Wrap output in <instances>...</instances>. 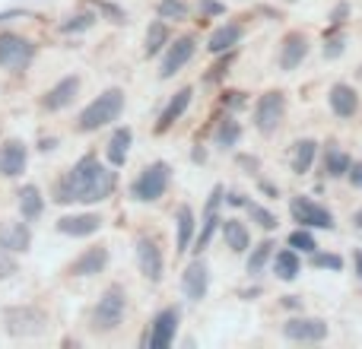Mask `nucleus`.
Segmentation results:
<instances>
[{
	"mask_svg": "<svg viewBox=\"0 0 362 349\" xmlns=\"http://www.w3.org/2000/svg\"><path fill=\"white\" fill-rule=\"evenodd\" d=\"M118 187V174L108 165H102L95 156H83L54 187L57 203H99L108 200Z\"/></svg>",
	"mask_w": 362,
	"mask_h": 349,
	"instance_id": "f257e3e1",
	"label": "nucleus"
},
{
	"mask_svg": "<svg viewBox=\"0 0 362 349\" xmlns=\"http://www.w3.org/2000/svg\"><path fill=\"white\" fill-rule=\"evenodd\" d=\"M121 112H124V93H121L118 86H112V89H105L99 99H93L86 108H83L80 124L76 127H80L83 134H93V131H99V127L118 121Z\"/></svg>",
	"mask_w": 362,
	"mask_h": 349,
	"instance_id": "f03ea898",
	"label": "nucleus"
},
{
	"mask_svg": "<svg viewBox=\"0 0 362 349\" xmlns=\"http://www.w3.org/2000/svg\"><path fill=\"white\" fill-rule=\"evenodd\" d=\"M4 327L10 337H42L48 331V314L35 305H13L4 312Z\"/></svg>",
	"mask_w": 362,
	"mask_h": 349,
	"instance_id": "7ed1b4c3",
	"label": "nucleus"
},
{
	"mask_svg": "<svg viewBox=\"0 0 362 349\" xmlns=\"http://www.w3.org/2000/svg\"><path fill=\"white\" fill-rule=\"evenodd\" d=\"M127 312V292L124 286H108L102 299L93 308V327L95 331H115Z\"/></svg>",
	"mask_w": 362,
	"mask_h": 349,
	"instance_id": "20e7f679",
	"label": "nucleus"
},
{
	"mask_svg": "<svg viewBox=\"0 0 362 349\" xmlns=\"http://www.w3.org/2000/svg\"><path fill=\"white\" fill-rule=\"evenodd\" d=\"M169 181H172L169 162H153V165H146V169L140 172V178L131 184V194L140 203H153V200H159L169 191Z\"/></svg>",
	"mask_w": 362,
	"mask_h": 349,
	"instance_id": "39448f33",
	"label": "nucleus"
},
{
	"mask_svg": "<svg viewBox=\"0 0 362 349\" xmlns=\"http://www.w3.org/2000/svg\"><path fill=\"white\" fill-rule=\"evenodd\" d=\"M35 57V45L29 38L16 35V32H4L0 35V67L4 70H25Z\"/></svg>",
	"mask_w": 362,
	"mask_h": 349,
	"instance_id": "423d86ee",
	"label": "nucleus"
},
{
	"mask_svg": "<svg viewBox=\"0 0 362 349\" xmlns=\"http://www.w3.org/2000/svg\"><path fill=\"white\" fill-rule=\"evenodd\" d=\"M283 112H286V95L283 93H264L255 105V127L261 134H274L283 121Z\"/></svg>",
	"mask_w": 362,
	"mask_h": 349,
	"instance_id": "0eeeda50",
	"label": "nucleus"
},
{
	"mask_svg": "<svg viewBox=\"0 0 362 349\" xmlns=\"http://www.w3.org/2000/svg\"><path fill=\"white\" fill-rule=\"evenodd\" d=\"M289 213H293V219L299 225H312V229H334V216L321 203H315V200H308V197H296L293 203H289Z\"/></svg>",
	"mask_w": 362,
	"mask_h": 349,
	"instance_id": "6e6552de",
	"label": "nucleus"
},
{
	"mask_svg": "<svg viewBox=\"0 0 362 349\" xmlns=\"http://www.w3.org/2000/svg\"><path fill=\"white\" fill-rule=\"evenodd\" d=\"M283 337L293 343H318L327 337V324L321 318H289L283 324Z\"/></svg>",
	"mask_w": 362,
	"mask_h": 349,
	"instance_id": "1a4fd4ad",
	"label": "nucleus"
},
{
	"mask_svg": "<svg viewBox=\"0 0 362 349\" xmlns=\"http://www.w3.org/2000/svg\"><path fill=\"white\" fill-rule=\"evenodd\" d=\"M137 264H140V273L146 276L150 283H159L163 280V251H159V244L153 242L150 235H140L137 238Z\"/></svg>",
	"mask_w": 362,
	"mask_h": 349,
	"instance_id": "9d476101",
	"label": "nucleus"
},
{
	"mask_svg": "<svg viewBox=\"0 0 362 349\" xmlns=\"http://www.w3.org/2000/svg\"><path fill=\"white\" fill-rule=\"evenodd\" d=\"M178 308H165V312L156 314V321H153L150 327V337H146V346L150 349H165L172 346V340H175V331H178Z\"/></svg>",
	"mask_w": 362,
	"mask_h": 349,
	"instance_id": "9b49d317",
	"label": "nucleus"
},
{
	"mask_svg": "<svg viewBox=\"0 0 362 349\" xmlns=\"http://www.w3.org/2000/svg\"><path fill=\"white\" fill-rule=\"evenodd\" d=\"M194 51H197V45H194L191 35L175 38V45H169V51H165V57H163V70H159V76H163V80H172V76H175L178 70L194 57Z\"/></svg>",
	"mask_w": 362,
	"mask_h": 349,
	"instance_id": "f8f14e48",
	"label": "nucleus"
},
{
	"mask_svg": "<svg viewBox=\"0 0 362 349\" xmlns=\"http://www.w3.org/2000/svg\"><path fill=\"white\" fill-rule=\"evenodd\" d=\"M32 244V229L29 223H0V248L10 251V254H19V251H29Z\"/></svg>",
	"mask_w": 362,
	"mask_h": 349,
	"instance_id": "ddd939ff",
	"label": "nucleus"
},
{
	"mask_svg": "<svg viewBox=\"0 0 362 349\" xmlns=\"http://www.w3.org/2000/svg\"><path fill=\"white\" fill-rule=\"evenodd\" d=\"M76 93H80V76H64L61 83H54V86L45 93L42 108H48V112H61V108H67L70 102L76 99Z\"/></svg>",
	"mask_w": 362,
	"mask_h": 349,
	"instance_id": "4468645a",
	"label": "nucleus"
},
{
	"mask_svg": "<svg viewBox=\"0 0 362 349\" xmlns=\"http://www.w3.org/2000/svg\"><path fill=\"white\" fill-rule=\"evenodd\" d=\"M206 286H210V270H206L204 261L187 264V270L181 273V289L191 302H200L206 295Z\"/></svg>",
	"mask_w": 362,
	"mask_h": 349,
	"instance_id": "2eb2a0df",
	"label": "nucleus"
},
{
	"mask_svg": "<svg viewBox=\"0 0 362 349\" xmlns=\"http://www.w3.org/2000/svg\"><path fill=\"white\" fill-rule=\"evenodd\" d=\"M25 162H29V150H25V143H19V140H6V143L0 146V174H4V178H16V174H23Z\"/></svg>",
	"mask_w": 362,
	"mask_h": 349,
	"instance_id": "dca6fc26",
	"label": "nucleus"
},
{
	"mask_svg": "<svg viewBox=\"0 0 362 349\" xmlns=\"http://www.w3.org/2000/svg\"><path fill=\"white\" fill-rule=\"evenodd\" d=\"M99 229H102V219L95 216V213H76V216H61L57 219V232L74 235V238L95 235Z\"/></svg>",
	"mask_w": 362,
	"mask_h": 349,
	"instance_id": "f3484780",
	"label": "nucleus"
},
{
	"mask_svg": "<svg viewBox=\"0 0 362 349\" xmlns=\"http://www.w3.org/2000/svg\"><path fill=\"white\" fill-rule=\"evenodd\" d=\"M308 54V38L302 32H289L283 38V48H280V67L283 70H296Z\"/></svg>",
	"mask_w": 362,
	"mask_h": 349,
	"instance_id": "a211bd4d",
	"label": "nucleus"
},
{
	"mask_svg": "<svg viewBox=\"0 0 362 349\" xmlns=\"http://www.w3.org/2000/svg\"><path fill=\"white\" fill-rule=\"evenodd\" d=\"M105 264H108V248H102L99 244V248L83 251V254L70 264V273L74 276H95V273L105 270Z\"/></svg>",
	"mask_w": 362,
	"mask_h": 349,
	"instance_id": "6ab92c4d",
	"label": "nucleus"
},
{
	"mask_svg": "<svg viewBox=\"0 0 362 349\" xmlns=\"http://www.w3.org/2000/svg\"><path fill=\"white\" fill-rule=\"evenodd\" d=\"M331 108H334V114H340V118H353V114L359 112L356 89L346 86V83H337V86L331 89Z\"/></svg>",
	"mask_w": 362,
	"mask_h": 349,
	"instance_id": "aec40b11",
	"label": "nucleus"
},
{
	"mask_svg": "<svg viewBox=\"0 0 362 349\" xmlns=\"http://www.w3.org/2000/svg\"><path fill=\"white\" fill-rule=\"evenodd\" d=\"M191 95H194V93H191V86L178 89V93H175V99H172L169 105H165V112L159 114V124H156V131H159V134H165V131H169V127H172V124H175V121L181 118V114L187 112V105H191Z\"/></svg>",
	"mask_w": 362,
	"mask_h": 349,
	"instance_id": "412c9836",
	"label": "nucleus"
},
{
	"mask_svg": "<svg viewBox=\"0 0 362 349\" xmlns=\"http://www.w3.org/2000/svg\"><path fill=\"white\" fill-rule=\"evenodd\" d=\"M238 42H242V25L226 23V25H219V29L210 35L206 48H210V54H223V51H232V48H235Z\"/></svg>",
	"mask_w": 362,
	"mask_h": 349,
	"instance_id": "4be33fe9",
	"label": "nucleus"
},
{
	"mask_svg": "<svg viewBox=\"0 0 362 349\" xmlns=\"http://www.w3.org/2000/svg\"><path fill=\"white\" fill-rule=\"evenodd\" d=\"M131 143H134V134L131 127H118L108 140V162L112 165H124L127 162V153H131Z\"/></svg>",
	"mask_w": 362,
	"mask_h": 349,
	"instance_id": "5701e85b",
	"label": "nucleus"
},
{
	"mask_svg": "<svg viewBox=\"0 0 362 349\" xmlns=\"http://www.w3.org/2000/svg\"><path fill=\"white\" fill-rule=\"evenodd\" d=\"M45 210V200H42V191H38L35 184H25L23 191H19V213H23L25 223H35L38 216H42Z\"/></svg>",
	"mask_w": 362,
	"mask_h": 349,
	"instance_id": "b1692460",
	"label": "nucleus"
},
{
	"mask_svg": "<svg viewBox=\"0 0 362 349\" xmlns=\"http://www.w3.org/2000/svg\"><path fill=\"white\" fill-rule=\"evenodd\" d=\"M223 238H226V244H229L235 254L248 251V244H251L248 229H245V223H238V219H226L223 223Z\"/></svg>",
	"mask_w": 362,
	"mask_h": 349,
	"instance_id": "393cba45",
	"label": "nucleus"
},
{
	"mask_svg": "<svg viewBox=\"0 0 362 349\" xmlns=\"http://www.w3.org/2000/svg\"><path fill=\"white\" fill-rule=\"evenodd\" d=\"M315 156H318V143H315V140H299V143L293 146V172L305 174L315 165Z\"/></svg>",
	"mask_w": 362,
	"mask_h": 349,
	"instance_id": "a878e982",
	"label": "nucleus"
},
{
	"mask_svg": "<svg viewBox=\"0 0 362 349\" xmlns=\"http://www.w3.org/2000/svg\"><path fill=\"white\" fill-rule=\"evenodd\" d=\"M175 225H178V254L181 251H187L191 248V242H194V213H191V206H185L181 203L178 210H175Z\"/></svg>",
	"mask_w": 362,
	"mask_h": 349,
	"instance_id": "bb28decb",
	"label": "nucleus"
},
{
	"mask_svg": "<svg viewBox=\"0 0 362 349\" xmlns=\"http://www.w3.org/2000/svg\"><path fill=\"white\" fill-rule=\"evenodd\" d=\"M299 267H302V261H299V251L296 248H286L274 257V270L280 280H296V276H299Z\"/></svg>",
	"mask_w": 362,
	"mask_h": 349,
	"instance_id": "cd10ccee",
	"label": "nucleus"
},
{
	"mask_svg": "<svg viewBox=\"0 0 362 349\" xmlns=\"http://www.w3.org/2000/svg\"><path fill=\"white\" fill-rule=\"evenodd\" d=\"M169 45V25L165 23H153L150 29H146V57H153V54H159V51Z\"/></svg>",
	"mask_w": 362,
	"mask_h": 349,
	"instance_id": "c85d7f7f",
	"label": "nucleus"
},
{
	"mask_svg": "<svg viewBox=\"0 0 362 349\" xmlns=\"http://www.w3.org/2000/svg\"><path fill=\"white\" fill-rule=\"evenodd\" d=\"M274 248H276L274 242H264V244H257V248H255V254L248 257V273H251V276H257L264 267H267V261H270V257H274Z\"/></svg>",
	"mask_w": 362,
	"mask_h": 349,
	"instance_id": "c756f323",
	"label": "nucleus"
},
{
	"mask_svg": "<svg viewBox=\"0 0 362 349\" xmlns=\"http://www.w3.org/2000/svg\"><path fill=\"white\" fill-rule=\"evenodd\" d=\"M350 165H353V159L346 156L344 150H331V153H327V174H331V178H346Z\"/></svg>",
	"mask_w": 362,
	"mask_h": 349,
	"instance_id": "7c9ffc66",
	"label": "nucleus"
},
{
	"mask_svg": "<svg viewBox=\"0 0 362 349\" xmlns=\"http://www.w3.org/2000/svg\"><path fill=\"white\" fill-rule=\"evenodd\" d=\"M219 223H223V219L216 216V210H206V216H204V229H200V235H197V248H194L197 254L206 248V244H210V238H213V232H216V225H219Z\"/></svg>",
	"mask_w": 362,
	"mask_h": 349,
	"instance_id": "2f4dec72",
	"label": "nucleus"
},
{
	"mask_svg": "<svg viewBox=\"0 0 362 349\" xmlns=\"http://www.w3.org/2000/svg\"><path fill=\"white\" fill-rule=\"evenodd\" d=\"M238 137H242V127H238V121H223L219 124V131H216V143L219 146H235L238 143Z\"/></svg>",
	"mask_w": 362,
	"mask_h": 349,
	"instance_id": "473e14b6",
	"label": "nucleus"
},
{
	"mask_svg": "<svg viewBox=\"0 0 362 349\" xmlns=\"http://www.w3.org/2000/svg\"><path fill=\"white\" fill-rule=\"evenodd\" d=\"M187 13L191 10H187L185 0H159V16L163 19H175L178 23V19H187Z\"/></svg>",
	"mask_w": 362,
	"mask_h": 349,
	"instance_id": "72a5a7b5",
	"label": "nucleus"
},
{
	"mask_svg": "<svg viewBox=\"0 0 362 349\" xmlns=\"http://www.w3.org/2000/svg\"><path fill=\"white\" fill-rule=\"evenodd\" d=\"M248 216L255 219V223L261 225V229H267V232L280 225V223H276V216H274V213H270V210H264V206H257V203H248Z\"/></svg>",
	"mask_w": 362,
	"mask_h": 349,
	"instance_id": "f704fd0d",
	"label": "nucleus"
},
{
	"mask_svg": "<svg viewBox=\"0 0 362 349\" xmlns=\"http://www.w3.org/2000/svg\"><path fill=\"white\" fill-rule=\"evenodd\" d=\"M312 264L321 270H340L344 267V257L340 254H325V251H312Z\"/></svg>",
	"mask_w": 362,
	"mask_h": 349,
	"instance_id": "c9c22d12",
	"label": "nucleus"
},
{
	"mask_svg": "<svg viewBox=\"0 0 362 349\" xmlns=\"http://www.w3.org/2000/svg\"><path fill=\"white\" fill-rule=\"evenodd\" d=\"M93 23H95L93 13H83V16H70L67 23H61V32H67V35H70V32H83V29H89Z\"/></svg>",
	"mask_w": 362,
	"mask_h": 349,
	"instance_id": "e433bc0d",
	"label": "nucleus"
},
{
	"mask_svg": "<svg viewBox=\"0 0 362 349\" xmlns=\"http://www.w3.org/2000/svg\"><path fill=\"white\" fill-rule=\"evenodd\" d=\"M289 248H296V251H315L318 244H315V238L308 235L305 229H299V232H293V235H289Z\"/></svg>",
	"mask_w": 362,
	"mask_h": 349,
	"instance_id": "4c0bfd02",
	"label": "nucleus"
},
{
	"mask_svg": "<svg viewBox=\"0 0 362 349\" xmlns=\"http://www.w3.org/2000/svg\"><path fill=\"white\" fill-rule=\"evenodd\" d=\"M16 273V261L10 257V251L0 248V280H6V276Z\"/></svg>",
	"mask_w": 362,
	"mask_h": 349,
	"instance_id": "58836bf2",
	"label": "nucleus"
},
{
	"mask_svg": "<svg viewBox=\"0 0 362 349\" xmlns=\"http://www.w3.org/2000/svg\"><path fill=\"white\" fill-rule=\"evenodd\" d=\"M337 54H344V38H331L325 48V57H337Z\"/></svg>",
	"mask_w": 362,
	"mask_h": 349,
	"instance_id": "ea45409f",
	"label": "nucleus"
},
{
	"mask_svg": "<svg viewBox=\"0 0 362 349\" xmlns=\"http://www.w3.org/2000/svg\"><path fill=\"white\" fill-rule=\"evenodd\" d=\"M346 178H350L353 187H362V162H353L350 172H346Z\"/></svg>",
	"mask_w": 362,
	"mask_h": 349,
	"instance_id": "a19ab883",
	"label": "nucleus"
},
{
	"mask_svg": "<svg viewBox=\"0 0 362 349\" xmlns=\"http://www.w3.org/2000/svg\"><path fill=\"white\" fill-rule=\"evenodd\" d=\"M346 13H350V6H346V4H340V6H337V10H334V13H331V23H340V19H344V16H346Z\"/></svg>",
	"mask_w": 362,
	"mask_h": 349,
	"instance_id": "79ce46f5",
	"label": "nucleus"
},
{
	"mask_svg": "<svg viewBox=\"0 0 362 349\" xmlns=\"http://www.w3.org/2000/svg\"><path fill=\"white\" fill-rule=\"evenodd\" d=\"M229 203L232 206H248V200H245L242 194H229Z\"/></svg>",
	"mask_w": 362,
	"mask_h": 349,
	"instance_id": "37998d69",
	"label": "nucleus"
},
{
	"mask_svg": "<svg viewBox=\"0 0 362 349\" xmlns=\"http://www.w3.org/2000/svg\"><path fill=\"white\" fill-rule=\"evenodd\" d=\"M204 13H210V16H216V13H223V4H204Z\"/></svg>",
	"mask_w": 362,
	"mask_h": 349,
	"instance_id": "c03bdc74",
	"label": "nucleus"
},
{
	"mask_svg": "<svg viewBox=\"0 0 362 349\" xmlns=\"http://www.w3.org/2000/svg\"><path fill=\"white\" fill-rule=\"evenodd\" d=\"M353 261H356V276L362 280V251H356V254H353Z\"/></svg>",
	"mask_w": 362,
	"mask_h": 349,
	"instance_id": "a18cd8bd",
	"label": "nucleus"
},
{
	"mask_svg": "<svg viewBox=\"0 0 362 349\" xmlns=\"http://www.w3.org/2000/svg\"><path fill=\"white\" fill-rule=\"evenodd\" d=\"M283 305H286V308H299V299H296V295H286V299H283Z\"/></svg>",
	"mask_w": 362,
	"mask_h": 349,
	"instance_id": "49530a36",
	"label": "nucleus"
},
{
	"mask_svg": "<svg viewBox=\"0 0 362 349\" xmlns=\"http://www.w3.org/2000/svg\"><path fill=\"white\" fill-rule=\"evenodd\" d=\"M238 162H242L245 169H257V162H255V159H248V156H242V159H238Z\"/></svg>",
	"mask_w": 362,
	"mask_h": 349,
	"instance_id": "de8ad7c7",
	"label": "nucleus"
},
{
	"mask_svg": "<svg viewBox=\"0 0 362 349\" xmlns=\"http://www.w3.org/2000/svg\"><path fill=\"white\" fill-rule=\"evenodd\" d=\"M353 223H356V225H359V229H362V210L356 213V216H353Z\"/></svg>",
	"mask_w": 362,
	"mask_h": 349,
	"instance_id": "09e8293b",
	"label": "nucleus"
}]
</instances>
